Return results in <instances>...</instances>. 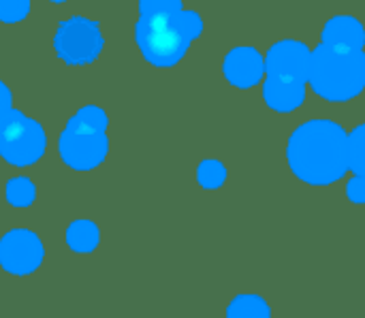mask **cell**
<instances>
[{
    "label": "cell",
    "instance_id": "obj_1",
    "mask_svg": "<svg viewBox=\"0 0 365 318\" xmlns=\"http://www.w3.org/2000/svg\"><path fill=\"white\" fill-rule=\"evenodd\" d=\"M287 154L297 178L308 184H331L349 169V137L336 122H306L293 133Z\"/></svg>",
    "mask_w": 365,
    "mask_h": 318
},
{
    "label": "cell",
    "instance_id": "obj_2",
    "mask_svg": "<svg viewBox=\"0 0 365 318\" xmlns=\"http://www.w3.org/2000/svg\"><path fill=\"white\" fill-rule=\"evenodd\" d=\"M203 19L195 11L143 13L137 21V45L143 58L156 66H173L201 34Z\"/></svg>",
    "mask_w": 365,
    "mask_h": 318
},
{
    "label": "cell",
    "instance_id": "obj_3",
    "mask_svg": "<svg viewBox=\"0 0 365 318\" xmlns=\"http://www.w3.org/2000/svg\"><path fill=\"white\" fill-rule=\"evenodd\" d=\"M310 86L327 101H349L365 88V53L361 47L321 43L312 51Z\"/></svg>",
    "mask_w": 365,
    "mask_h": 318
},
{
    "label": "cell",
    "instance_id": "obj_4",
    "mask_svg": "<svg viewBox=\"0 0 365 318\" xmlns=\"http://www.w3.org/2000/svg\"><path fill=\"white\" fill-rule=\"evenodd\" d=\"M45 133L41 124L11 109L0 120V156L15 167L34 165L45 152Z\"/></svg>",
    "mask_w": 365,
    "mask_h": 318
},
{
    "label": "cell",
    "instance_id": "obj_5",
    "mask_svg": "<svg viewBox=\"0 0 365 318\" xmlns=\"http://www.w3.org/2000/svg\"><path fill=\"white\" fill-rule=\"evenodd\" d=\"M62 160L75 169V171H90L98 167L107 152H109V139L105 130H94L77 122L75 118L68 120L64 133L60 135L58 143Z\"/></svg>",
    "mask_w": 365,
    "mask_h": 318
},
{
    "label": "cell",
    "instance_id": "obj_6",
    "mask_svg": "<svg viewBox=\"0 0 365 318\" xmlns=\"http://www.w3.org/2000/svg\"><path fill=\"white\" fill-rule=\"evenodd\" d=\"M53 47L58 56L68 64H90L103 49V34L96 21L75 15L60 24Z\"/></svg>",
    "mask_w": 365,
    "mask_h": 318
},
{
    "label": "cell",
    "instance_id": "obj_7",
    "mask_svg": "<svg viewBox=\"0 0 365 318\" xmlns=\"http://www.w3.org/2000/svg\"><path fill=\"white\" fill-rule=\"evenodd\" d=\"M43 261L41 240L24 229L11 231L0 240V263L6 272L26 276L34 272Z\"/></svg>",
    "mask_w": 365,
    "mask_h": 318
},
{
    "label": "cell",
    "instance_id": "obj_8",
    "mask_svg": "<svg viewBox=\"0 0 365 318\" xmlns=\"http://www.w3.org/2000/svg\"><path fill=\"white\" fill-rule=\"evenodd\" d=\"M310 64H312L310 49L297 41H280L272 45L265 56V73L282 79L308 81Z\"/></svg>",
    "mask_w": 365,
    "mask_h": 318
},
{
    "label": "cell",
    "instance_id": "obj_9",
    "mask_svg": "<svg viewBox=\"0 0 365 318\" xmlns=\"http://www.w3.org/2000/svg\"><path fill=\"white\" fill-rule=\"evenodd\" d=\"M265 73V60L252 47H237L225 60V77L237 88H252Z\"/></svg>",
    "mask_w": 365,
    "mask_h": 318
},
{
    "label": "cell",
    "instance_id": "obj_10",
    "mask_svg": "<svg viewBox=\"0 0 365 318\" xmlns=\"http://www.w3.org/2000/svg\"><path fill=\"white\" fill-rule=\"evenodd\" d=\"M263 96H265V103L274 111L289 113V111L297 109L304 103V98H306V81L282 79V77L267 75Z\"/></svg>",
    "mask_w": 365,
    "mask_h": 318
},
{
    "label": "cell",
    "instance_id": "obj_11",
    "mask_svg": "<svg viewBox=\"0 0 365 318\" xmlns=\"http://www.w3.org/2000/svg\"><path fill=\"white\" fill-rule=\"evenodd\" d=\"M323 41L334 45H349V47H364L365 32L364 26L349 15H338L327 21L323 30Z\"/></svg>",
    "mask_w": 365,
    "mask_h": 318
},
{
    "label": "cell",
    "instance_id": "obj_12",
    "mask_svg": "<svg viewBox=\"0 0 365 318\" xmlns=\"http://www.w3.org/2000/svg\"><path fill=\"white\" fill-rule=\"evenodd\" d=\"M66 242L75 252H92L98 246V229L90 220H75L66 233Z\"/></svg>",
    "mask_w": 365,
    "mask_h": 318
},
{
    "label": "cell",
    "instance_id": "obj_13",
    "mask_svg": "<svg viewBox=\"0 0 365 318\" xmlns=\"http://www.w3.org/2000/svg\"><path fill=\"white\" fill-rule=\"evenodd\" d=\"M227 317H269V308L257 295H240L227 308Z\"/></svg>",
    "mask_w": 365,
    "mask_h": 318
},
{
    "label": "cell",
    "instance_id": "obj_14",
    "mask_svg": "<svg viewBox=\"0 0 365 318\" xmlns=\"http://www.w3.org/2000/svg\"><path fill=\"white\" fill-rule=\"evenodd\" d=\"M349 169L365 178V124L349 135Z\"/></svg>",
    "mask_w": 365,
    "mask_h": 318
},
{
    "label": "cell",
    "instance_id": "obj_15",
    "mask_svg": "<svg viewBox=\"0 0 365 318\" xmlns=\"http://www.w3.org/2000/svg\"><path fill=\"white\" fill-rule=\"evenodd\" d=\"M34 193H36L34 184L28 178H17L6 184V199L11 205H17V207L30 205L34 201Z\"/></svg>",
    "mask_w": 365,
    "mask_h": 318
},
{
    "label": "cell",
    "instance_id": "obj_16",
    "mask_svg": "<svg viewBox=\"0 0 365 318\" xmlns=\"http://www.w3.org/2000/svg\"><path fill=\"white\" fill-rule=\"evenodd\" d=\"M227 178L225 167L218 160H203L199 167V182L205 188H218Z\"/></svg>",
    "mask_w": 365,
    "mask_h": 318
},
{
    "label": "cell",
    "instance_id": "obj_17",
    "mask_svg": "<svg viewBox=\"0 0 365 318\" xmlns=\"http://www.w3.org/2000/svg\"><path fill=\"white\" fill-rule=\"evenodd\" d=\"M77 122H81L83 126L88 128H94V130H105L107 128V116L101 107H94V105H88V107H81L75 116H73Z\"/></svg>",
    "mask_w": 365,
    "mask_h": 318
},
{
    "label": "cell",
    "instance_id": "obj_18",
    "mask_svg": "<svg viewBox=\"0 0 365 318\" xmlns=\"http://www.w3.org/2000/svg\"><path fill=\"white\" fill-rule=\"evenodd\" d=\"M30 0H0V19L19 21L28 15Z\"/></svg>",
    "mask_w": 365,
    "mask_h": 318
},
{
    "label": "cell",
    "instance_id": "obj_19",
    "mask_svg": "<svg viewBox=\"0 0 365 318\" xmlns=\"http://www.w3.org/2000/svg\"><path fill=\"white\" fill-rule=\"evenodd\" d=\"M182 0H139V11L143 13H156V11H180Z\"/></svg>",
    "mask_w": 365,
    "mask_h": 318
},
{
    "label": "cell",
    "instance_id": "obj_20",
    "mask_svg": "<svg viewBox=\"0 0 365 318\" xmlns=\"http://www.w3.org/2000/svg\"><path fill=\"white\" fill-rule=\"evenodd\" d=\"M346 195L355 203H365V178H361V175L353 178L346 186Z\"/></svg>",
    "mask_w": 365,
    "mask_h": 318
},
{
    "label": "cell",
    "instance_id": "obj_21",
    "mask_svg": "<svg viewBox=\"0 0 365 318\" xmlns=\"http://www.w3.org/2000/svg\"><path fill=\"white\" fill-rule=\"evenodd\" d=\"M13 107H11V92H9V88L0 81V120L11 111Z\"/></svg>",
    "mask_w": 365,
    "mask_h": 318
},
{
    "label": "cell",
    "instance_id": "obj_22",
    "mask_svg": "<svg viewBox=\"0 0 365 318\" xmlns=\"http://www.w3.org/2000/svg\"><path fill=\"white\" fill-rule=\"evenodd\" d=\"M53 2H62V0H53Z\"/></svg>",
    "mask_w": 365,
    "mask_h": 318
}]
</instances>
